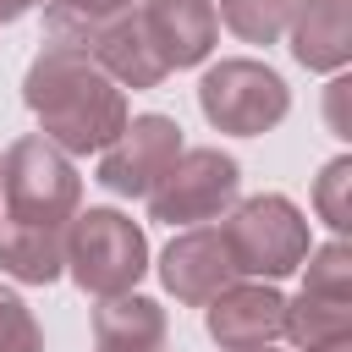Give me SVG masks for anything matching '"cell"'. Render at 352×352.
Returning a JSON list of instances; mask_svg holds the SVG:
<instances>
[{"label": "cell", "mask_w": 352, "mask_h": 352, "mask_svg": "<svg viewBox=\"0 0 352 352\" xmlns=\"http://www.w3.org/2000/svg\"><path fill=\"white\" fill-rule=\"evenodd\" d=\"M22 99L33 121L44 126L38 138L55 143L60 154H104L121 126H126V94L72 44H44L22 77Z\"/></svg>", "instance_id": "obj_1"}, {"label": "cell", "mask_w": 352, "mask_h": 352, "mask_svg": "<svg viewBox=\"0 0 352 352\" xmlns=\"http://www.w3.org/2000/svg\"><path fill=\"white\" fill-rule=\"evenodd\" d=\"M308 275H302V292H319V297H352V248L336 236L324 248H308Z\"/></svg>", "instance_id": "obj_18"}, {"label": "cell", "mask_w": 352, "mask_h": 352, "mask_svg": "<svg viewBox=\"0 0 352 352\" xmlns=\"http://www.w3.org/2000/svg\"><path fill=\"white\" fill-rule=\"evenodd\" d=\"M66 270V231L38 226H0V275L22 286H50Z\"/></svg>", "instance_id": "obj_15"}, {"label": "cell", "mask_w": 352, "mask_h": 352, "mask_svg": "<svg viewBox=\"0 0 352 352\" xmlns=\"http://www.w3.org/2000/svg\"><path fill=\"white\" fill-rule=\"evenodd\" d=\"M198 110L214 132L231 138H258L286 121L292 88L264 66V60H214L198 82Z\"/></svg>", "instance_id": "obj_5"}, {"label": "cell", "mask_w": 352, "mask_h": 352, "mask_svg": "<svg viewBox=\"0 0 352 352\" xmlns=\"http://www.w3.org/2000/svg\"><path fill=\"white\" fill-rule=\"evenodd\" d=\"M286 33H292L297 66L341 72L352 60V0H297Z\"/></svg>", "instance_id": "obj_11"}, {"label": "cell", "mask_w": 352, "mask_h": 352, "mask_svg": "<svg viewBox=\"0 0 352 352\" xmlns=\"http://www.w3.org/2000/svg\"><path fill=\"white\" fill-rule=\"evenodd\" d=\"M33 6H44V0H0V22H16V16H28Z\"/></svg>", "instance_id": "obj_21"}, {"label": "cell", "mask_w": 352, "mask_h": 352, "mask_svg": "<svg viewBox=\"0 0 352 352\" xmlns=\"http://www.w3.org/2000/svg\"><path fill=\"white\" fill-rule=\"evenodd\" d=\"M0 352H44L33 308L16 292H6V286H0Z\"/></svg>", "instance_id": "obj_20"}, {"label": "cell", "mask_w": 352, "mask_h": 352, "mask_svg": "<svg viewBox=\"0 0 352 352\" xmlns=\"http://www.w3.org/2000/svg\"><path fill=\"white\" fill-rule=\"evenodd\" d=\"M138 0H44V28L55 44H77L82 33H94L110 16H126Z\"/></svg>", "instance_id": "obj_17"}, {"label": "cell", "mask_w": 352, "mask_h": 352, "mask_svg": "<svg viewBox=\"0 0 352 352\" xmlns=\"http://www.w3.org/2000/svg\"><path fill=\"white\" fill-rule=\"evenodd\" d=\"M176 154H182V126L170 116H132L121 138L99 154V187H110L116 198H148L160 176L176 165Z\"/></svg>", "instance_id": "obj_7"}, {"label": "cell", "mask_w": 352, "mask_h": 352, "mask_svg": "<svg viewBox=\"0 0 352 352\" xmlns=\"http://www.w3.org/2000/svg\"><path fill=\"white\" fill-rule=\"evenodd\" d=\"M165 308L154 297H104L94 308V352H165Z\"/></svg>", "instance_id": "obj_13"}, {"label": "cell", "mask_w": 352, "mask_h": 352, "mask_svg": "<svg viewBox=\"0 0 352 352\" xmlns=\"http://www.w3.org/2000/svg\"><path fill=\"white\" fill-rule=\"evenodd\" d=\"M160 286L187 308H204L226 286H236V264L226 253L220 226H187L182 236H170V248L160 253Z\"/></svg>", "instance_id": "obj_9"}, {"label": "cell", "mask_w": 352, "mask_h": 352, "mask_svg": "<svg viewBox=\"0 0 352 352\" xmlns=\"http://www.w3.org/2000/svg\"><path fill=\"white\" fill-rule=\"evenodd\" d=\"M236 187H242V170H236L231 154H220V148H182L176 165L148 192V214L165 220V226H204V220H220L236 204Z\"/></svg>", "instance_id": "obj_6"}, {"label": "cell", "mask_w": 352, "mask_h": 352, "mask_svg": "<svg viewBox=\"0 0 352 352\" xmlns=\"http://www.w3.org/2000/svg\"><path fill=\"white\" fill-rule=\"evenodd\" d=\"M204 324H209L220 352H253V346H270L286 330V297L270 280L226 286L214 302H204Z\"/></svg>", "instance_id": "obj_10"}, {"label": "cell", "mask_w": 352, "mask_h": 352, "mask_svg": "<svg viewBox=\"0 0 352 352\" xmlns=\"http://www.w3.org/2000/svg\"><path fill=\"white\" fill-rule=\"evenodd\" d=\"M72 50H82L116 88H160L165 82V66L148 55V44H143V33H138V16L126 11V16H110V22H99L94 33H82Z\"/></svg>", "instance_id": "obj_12"}, {"label": "cell", "mask_w": 352, "mask_h": 352, "mask_svg": "<svg viewBox=\"0 0 352 352\" xmlns=\"http://www.w3.org/2000/svg\"><path fill=\"white\" fill-rule=\"evenodd\" d=\"M0 198H6V220L0 226H38V231H66L77 204H82V176L72 170V160L33 138H16L0 154Z\"/></svg>", "instance_id": "obj_2"}, {"label": "cell", "mask_w": 352, "mask_h": 352, "mask_svg": "<svg viewBox=\"0 0 352 352\" xmlns=\"http://www.w3.org/2000/svg\"><path fill=\"white\" fill-rule=\"evenodd\" d=\"M220 236H226L236 275H258V280H286L292 270H302V258L314 248L302 209L280 192H258V198L226 209Z\"/></svg>", "instance_id": "obj_4"}, {"label": "cell", "mask_w": 352, "mask_h": 352, "mask_svg": "<svg viewBox=\"0 0 352 352\" xmlns=\"http://www.w3.org/2000/svg\"><path fill=\"white\" fill-rule=\"evenodd\" d=\"M292 6L297 0H220L214 22H226L242 44H275L292 22Z\"/></svg>", "instance_id": "obj_16"}, {"label": "cell", "mask_w": 352, "mask_h": 352, "mask_svg": "<svg viewBox=\"0 0 352 352\" xmlns=\"http://www.w3.org/2000/svg\"><path fill=\"white\" fill-rule=\"evenodd\" d=\"M132 16H138V33H143L148 55L165 66V77L209 60L214 33H220L209 0H138Z\"/></svg>", "instance_id": "obj_8"}, {"label": "cell", "mask_w": 352, "mask_h": 352, "mask_svg": "<svg viewBox=\"0 0 352 352\" xmlns=\"http://www.w3.org/2000/svg\"><path fill=\"white\" fill-rule=\"evenodd\" d=\"M297 341V352H346L352 346V297H319V292H297L286 302V330Z\"/></svg>", "instance_id": "obj_14"}, {"label": "cell", "mask_w": 352, "mask_h": 352, "mask_svg": "<svg viewBox=\"0 0 352 352\" xmlns=\"http://www.w3.org/2000/svg\"><path fill=\"white\" fill-rule=\"evenodd\" d=\"M66 270L88 297H126L148 270V236L121 209H88L66 226Z\"/></svg>", "instance_id": "obj_3"}, {"label": "cell", "mask_w": 352, "mask_h": 352, "mask_svg": "<svg viewBox=\"0 0 352 352\" xmlns=\"http://www.w3.org/2000/svg\"><path fill=\"white\" fill-rule=\"evenodd\" d=\"M253 352H275V346H253Z\"/></svg>", "instance_id": "obj_22"}, {"label": "cell", "mask_w": 352, "mask_h": 352, "mask_svg": "<svg viewBox=\"0 0 352 352\" xmlns=\"http://www.w3.org/2000/svg\"><path fill=\"white\" fill-rule=\"evenodd\" d=\"M346 187H352V160L341 154V160H330V165H324V176H319V187H314V209H319V220H324L336 236H346V226H352Z\"/></svg>", "instance_id": "obj_19"}]
</instances>
